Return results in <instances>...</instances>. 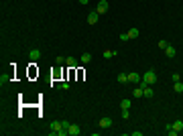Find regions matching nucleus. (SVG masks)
Listing matches in <instances>:
<instances>
[{
	"label": "nucleus",
	"mask_w": 183,
	"mask_h": 136,
	"mask_svg": "<svg viewBox=\"0 0 183 136\" xmlns=\"http://www.w3.org/2000/svg\"><path fill=\"white\" fill-rule=\"evenodd\" d=\"M157 83V71L155 69H147L143 75H141V87H145V85H155Z\"/></svg>",
	"instance_id": "f257e3e1"
},
{
	"label": "nucleus",
	"mask_w": 183,
	"mask_h": 136,
	"mask_svg": "<svg viewBox=\"0 0 183 136\" xmlns=\"http://www.w3.org/2000/svg\"><path fill=\"white\" fill-rule=\"evenodd\" d=\"M49 128H51V130H49L51 134H57V136H59V134H61V130H63V124H61L59 120H53V122L49 124Z\"/></svg>",
	"instance_id": "f03ea898"
},
{
	"label": "nucleus",
	"mask_w": 183,
	"mask_h": 136,
	"mask_svg": "<svg viewBox=\"0 0 183 136\" xmlns=\"http://www.w3.org/2000/svg\"><path fill=\"white\" fill-rule=\"evenodd\" d=\"M108 8H110L108 0H100L98 6H96V10H98V14H100V16H102V14H106V12H108Z\"/></svg>",
	"instance_id": "7ed1b4c3"
},
{
	"label": "nucleus",
	"mask_w": 183,
	"mask_h": 136,
	"mask_svg": "<svg viewBox=\"0 0 183 136\" xmlns=\"http://www.w3.org/2000/svg\"><path fill=\"white\" fill-rule=\"evenodd\" d=\"M98 18H100L98 10H94V12H89V14H87V25H96V22H98Z\"/></svg>",
	"instance_id": "20e7f679"
},
{
	"label": "nucleus",
	"mask_w": 183,
	"mask_h": 136,
	"mask_svg": "<svg viewBox=\"0 0 183 136\" xmlns=\"http://www.w3.org/2000/svg\"><path fill=\"white\" fill-rule=\"evenodd\" d=\"M112 118H100V122H98V126L100 128H112Z\"/></svg>",
	"instance_id": "39448f33"
},
{
	"label": "nucleus",
	"mask_w": 183,
	"mask_h": 136,
	"mask_svg": "<svg viewBox=\"0 0 183 136\" xmlns=\"http://www.w3.org/2000/svg\"><path fill=\"white\" fill-rule=\"evenodd\" d=\"M116 55H118L116 49H106V51H102V57L104 59H112V57H116Z\"/></svg>",
	"instance_id": "423d86ee"
},
{
	"label": "nucleus",
	"mask_w": 183,
	"mask_h": 136,
	"mask_svg": "<svg viewBox=\"0 0 183 136\" xmlns=\"http://www.w3.org/2000/svg\"><path fill=\"white\" fill-rule=\"evenodd\" d=\"M81 134V128L77 124H69V136H79Z\"/></svg>",
	"instance_id": "0eeeda50"
},
{
	"label": "nucleus",
	"mask_w": 183,
	"mask_h": 136,
	"mask_svg": "<svg viewBox=\"0 0 183 136\" xmlns=\"http://www.w3.org/2000/svg\"><path fill=\"white\" fill-rule=\"evenodd\" d=\"M29 59H31V61L41 59V51H39V49H31V51H29Z\"/></svg>",
	"instance_id": "6e6552de"
},
{
	"label": "nucleus",
	"mask_w": 183,
	"mask_h": 136,
	"mask_svg": "<svg viewBox=\"0 0 183 136\" xmlns=\"http://www.w3.org/2000/svg\"><path fill=\"white\" fill-rule=\"evenodd\" d=\"M165 55H167L169 59H173V57L177 55V49H175V47H171V45H167V49H165Z\"/></svg>",
	"instance_id": "1a4fd4ad"
},
{
	"label": "nucleus",
	"mask_w": 183,
	"mask_h": 136,
	"mask_svg": "<svg viewBox=\"0 0 183 136\" xmlns=\"http://www.w3.org/2000/svg\"><path fill=\"white\" fill-rule=\"evenodd\" d=\"M128 81H132V83H141V75H139V73H134V71H130V73H128Z\"/></svg>",
	"instance_id": "9d476101"
},
{
	"label": "nucleus",
	"mask_w": 183,
	"mask_h": 136,
	"mask_svg": "<svg viewBox=\"0 0 183 136\" xmlns=\"http://www.w3.org/2000/svg\"><path fill=\"white\" fill-rule=\"evenodd\" d=\"M143 94H145V98H153L155 94H153V85H145L143 87Z\"/></svg>",
	"instance_id": "9b49d317"
},
{
	"label": "nucleus",
	"mask_w": 183,
	"mask_h": 136,
	"mask_svg": "<svg viewBox=\"0 0 183 136\" xmlns=\"http://www.w3.org/2000/svg\"><path fill=\"white\" fill-rule=\"evenodd\" d=\"M65 65L69 67V69H73V67H77V61H75L73 57H67V59H65Z\"/></svg>",
	"instance_id": "f8f14e48"
},
{
	"label": "nucleus",
	"mask_w": 183,
	"mask_h": 136,
	"mask_svg": "<svg viewBox=\"0 0 183 136\" xmlns=\"http://www.w3.org/2000/svg\"><path fill=\"white\" fill-rule=\"evenodd\" d=\"M171 128L177 130V132H181V130H183V120H175V122L171 124Z\"/></svg>",
	"instance_id": "ddd939ff"
},
{
	"label": "nucleus",
	"mask_w": 183,
	"mask_h": 136,
	"mask_svg": "<svg viewBox=\"0 0 183 136\" xmlns=\"http://www.w3.org/2000/svg\"><path fill=\"white\" fill-rule=\"evenodd\" d=\"M126 35H128V39H136L141 35V31L139 29H130V31H126Z\"/></svg>",
	"instance_id": "4468645a"
},
{
	"label": "nucleus",
	"mask_w": 183,
	"mask_h": 136,
	"mask_svg": "<svg viewBox=\"0 0 183 136\" xmlns=\"http://www.w3.org/2000/svg\"><path fill=\"white\" fill-rule=\"evenodd\" d=\"M89 61H92V55H89V53H83V55H81V63L85 65V63H89Z\"/></svg>",
	"instance_id": "2eb2a0df"
},
{
	"label": "nucleus",
	"mask_w": 183,
	"mask_h": 136,
	"mask_svg": "<svg viewBox=\"0 0 183 136\" xmlns=\"http://www.w3.org/2000/svg\"><path fill=\"white\" fill-rule=\"evenodd\" d=\"M118 81L120 83H128V73H120L118 75Z\"/></svg>",
	"instance_id": "dca6fc26"
},
{
	"label": "nucleus",
	"mask_w": 183,
	"mask_h": 136,
	"mask_svg": "<svg viewBox=\"0 0 183 136\" xmlns=\"http://www.w3.org/2000/svg\"><path fill=\"white\" fill-rule=\"evenodd\" d=\"M175 92L177 94H183V83L181 81H175Z\"/></svg>",
	"instance_id": "f3484780"
},
{
	"label": "nucleus",
	"mask_w": 183,
	"mask_h": 136,
	"mask_svg": "<svg viewBox=\"0 0 183 136\" xmlns=\"http://www.w3.org/2000/svg\"><path fill=\"white\" fill-rule=\"evenodd\" d=\"M143 96H145V94H143V87L139 85V87L134 89V98H143Z\"/></svg>",
	"instance_id": "a211bd4d"
},
{
	"label": "nucleus",
	"mask_w": 183,
	"mask_h": 136,
	"mask_svg": "<svg viewBox=\"0 0 183 136\" xmlns=\"http://www.w3.org/2000/svg\"><path fill=\"white\" fill-rule=\"evenodd\" d=\"M120 106H122V110H130V100H122Z\"/></svg>",
	"instance_id": "6ab92c4d"
},
{
	"label": "nucleus",
	"mask_w": 183,
	"mask_h": 136,
	"mask_svg": "<svg viewBox=\"0 0 183 136\" xmlns=\"http://www.w3.org/2000/svg\"><path fill=\"white\" fill-rule=\"evenodd\" d=\"M167 45H169V43H167V41H163V39L159 41V47H161V49H167Z\"/></svg>",
	"instance_id": "aec40b11"
},
{
	"label": "nucleus",
	"mask_w": 183,
	"mask_h": 136,
	"mask_svg": "<svg viewBox=\"0 0 183 136\" xmlns=\"http://www.w3.org/2000/svg\"><path fill=\"white\" fill-rule=\"evenodd\" d=\"M122 118H124V120L130 118V112H128V110H122Z\"/></svg>",
	"instance_id": "412c9836"
},
{
	"label": "nucleus",
	"mask_w": 183,
	"mask_h": 136,
	"mask_svg": "<svg viewBox=\"0 0 183 136\" xmlns=\"http://www.w3.org/2000/svg\"><path fill=\"white\" fill-rule=\"evenodd\" d=\"M171 79H173V81H181V75H179V73H173Z\"/></svg>",
	"instance_id": "4be33fe9"
},
{
	"label": "nucleus",
	"mask_w": 183,
	"mask_h": 136,
	"mask_svg": "<svg viewBox=\"0 0 183 136\" xmlns=\"http://www.w3.org/2000/svg\"><path fill=\"white\" fill-rule=\"evenodd\" d=\"M6 81H8V77H6V75H2V77H0V85H4Z\"/></svg>",
	"instance_id": "5701e85b"
},
{
	"label": "nucleus",
	"mask_w": 183,
	"mask_h": 136,
	"mask_svg": "<svg viewBox=\"0 0 183 136\" xmlns=\"http://www.w3.org/2000/svg\"><path fill=\"white\" fill-rule=\"evenodd\" d=\"M120 41H128V35L126 33H120Z\"/></svg>",
	"instance_id": "b1692460"
},
{
	"label": "nucleus",
	"mask_w": 183,
	"mask_h": 136,
	"mask_svg": "<svg viewBox=\"0 0 183 136\" xmlns=\"http://www.w3.org/2000/svg\"><path fill=\"white\" fill-rule=\"evenodd\" d=\"M77 2H79V4H87V2H89V0H77Z\"/></svg>",
	"instance_id": "393cba45"
}]
</instances>
